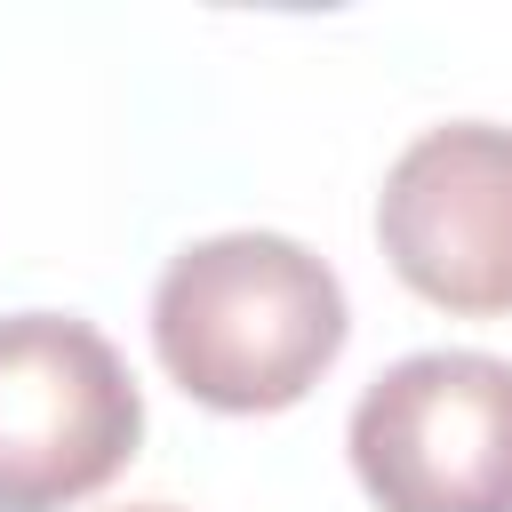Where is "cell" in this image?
<instances>
[{
	"mask_svg": "<svg viewBox=\"0 0 512 512\" xmlns=\"http://www.w3.org/2000/svg\"><path fill=\"white\" fill-rule=\"evenodd\" d=\"M128 512H176V504H128Z\"/></svg>",
	"mask_w": 512,
	"mask_h": 512,
	"instance_id": "cell-5",
	"label": "cell"
},
{
	"mask_svg": "<svg viewBox=\"0 0 512 512\" xmlns=\"http://www.w3.org/2000/svg\"><path fill=\"white\" fill-rule=\"evenodd\" d=\"M152 344L192 400L264 416L304 400L344 352V288L280 232H216L160 272Z\"/></svg>",
	"mask_w": 512,
	"mask_h": 512,
	"instance_id": "cell-1",
	"label": "cell"
},
{
	"mask_svg": "<svg viewBox=\"0 0 512 512\" xmlns=\"http://www.w3.org/2000/svg\"><path fill=\"white\" fill-rule=\"evenodd\" d=\"M136 432V376L88 320H0V512H64L96 496L136 456Z\"/></svg>",
	"mask_w": 512,
	"mask_h": 512,
	"instance_id": "cell-2",
	"label": "cell"
},
{
	"mask_svg": "<svg viewBox=\"0 0 512 512\" xmlns=\"http://www.w3.org/2000/svg\"><path fill=\"white\" fill-rule=\"evenodd\" d=\"M376 240L440 312H512V128L456 120L416 136L384 192Z\"/></svg>",
	"mask_w": 512,
	"mask_h": 512,
	"instance_id": "cell-4",
	"label": "cell"
},
{
	"mask_svg": "<svg viewBox=\"0 0 512 512\" xmlns=\"http://www.w3.org/2000/svg\"><path fill=\"white\" fill-rule=\"evenodd\" d=\"M352 472L376 512H512V360L408 352L352 408Z\"/></svg>",
	"mask_w": 512,
	"mask_h": 512,
	"instance_id": "cell-3",
	"label": "cell"
}]
</instances>
